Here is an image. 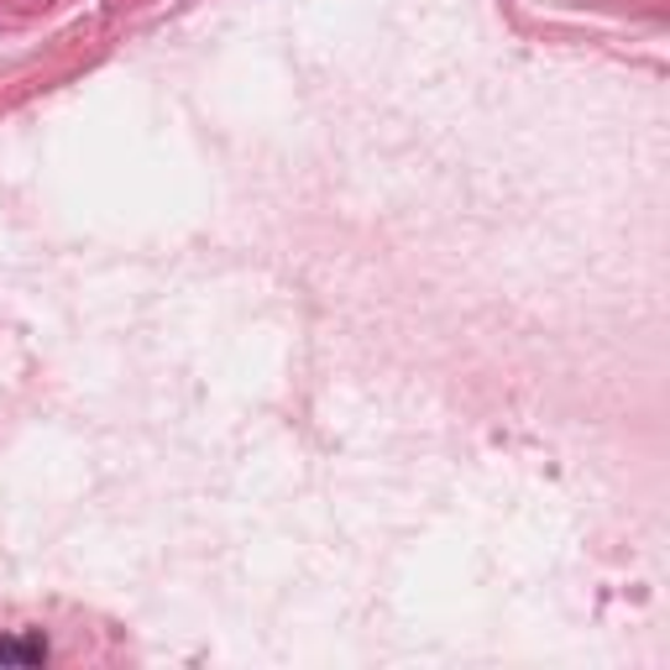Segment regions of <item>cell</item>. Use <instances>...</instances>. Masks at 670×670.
<instances>
[{
    "instance_id": "6da1fadb",
    "label": "cell",
    "mask_w": 670,
    "mask_h": 670,
    "mask_svg": "<svg viewBox=\"0 0 670 670\" xmlns=\"http://www.w3.org/2000/svg\"><path fill=\"white\" fill-rule=\"evenodd\" d=\"M48 660V645L43 639H0V666H43Z\"/></svg>"
}]
</instances>
